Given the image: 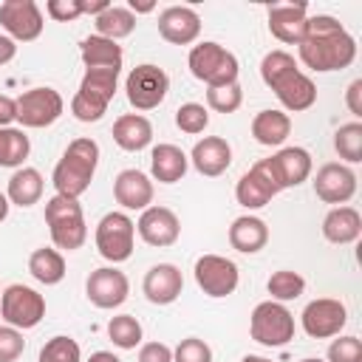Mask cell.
I'll list each match as a JSON object with an SVG mask.
<instances>
[{"label": "cell", "mask_w": 362, "mask_h": 362, "mask_svg": "<svg viewBox=\"0 0 362 362\" xmlns=\"http://www.w3.org/2000/svg\"><path fill=\"white\" fill-rule=\"evenodd\" d=\"M297 48H300V62L317 74L342 71L356 59V40L331 14L308 17L305 37Z\"/></svg>", "instance_id": "6da1fadb"}, {"label": "cell", "mask_w": 362, "mask_h": 362, "mask_svg": "<svg viewBox=\"0 0 362 362\" xmlns=\"http://www.w3.org/2000/svg\"><path fill=\"white\" fill-rule=\"evenodd\" d=\"M260 79L274 90V96L288 113L308 110L317 102V85L308 74L297 68V59L283 48L269 51L260 59Z\"/></svg>", "instance_id": "7a4b0ae2"}, {"label": "cell", "mask_w": 362, "mask_h": 362, "mask_svg": "<svg viewBox=\"0 0 362 362\" xmlns=\"http://www.w3.org/2000/svg\"><path fill=\"white\" fill-rule=\"evenodd\" d=\"M96 164H99V144L93 139H88V136L74 139L68 144V150L62 153V158L57 161L54 175H51L57 195L79 201V195H85L90 181H93Z\"/></svg>", "instance_id": "3957f363"}, {"label": "cell", "mask_w": 362, "mask_h": 362, "mask_svg": "<svg viewBox=\"0 0 362 362\" xmlns=\"http://www.w3.org/2000/svg\"><path fill=\"white\" fill-rule=\"evenodd\" d=\"M116 85H119V71L110 68H90L85 71L74 99H71V113L74 119L90 124L99 122L107 113L110 99L116 96Z\"/></svg>", "instance_id": "277c9868"}, {"label": "cell", "mask_w": 362, "mask_h": 362, "mask_svg": "<svg viewBox=\"0 0 362 362\" xmlns=\"http://www.w3.org/2000/svg\"><path fill=\"white\" fill-rule=\"evenodd\" d=\"M45 223H48L54 246L62 252L82 249V243L88 240V223H85V215H82V206L76 198H65V195L48 198L45 201Z\"/></svg>", "instance_id": "5b68a950"}, {"label": "cell", "mask_w": 362, "mask_h": 362, "mask_svg": "<svg viewBox=\"0 0 362 362\" xmlns=\"http://www.w3.org/2000/svg\"><path fill=\"white\" fill-rule=\"evenodd\" d=\"M187 65H189V74L204 82L206 88H218V85H229V82H238V74H240V65H238V57L232 51H226L223 45L206 40V42H198L192 45L189 57H187Z\"/></svg>", "instance_id": "8992f818"}, {"label": "cell", "mask_w": 362, "mask_h": 362, "mask_svg": "<svg viewBox=\"0 0 362 362\" xmlns=\"http://www.w3.org/2000/svg\"><path fill=\"white\" fill-rule=\"evenodd\" d=\"M249 334L255 342L266 348H280L294 339V314L274 300H263L255 305L249 317Z\"/></svg>", "instance_id": "52a82bcc"}, {"label": "cell", "mask_w": 362, "mask_h": 362, "mask_svg": "<svg viewBox=\"0 0 362 362\" xmlns=\"http://www.w3.org/2000/svg\"><path fill=\"white\" fill-rule=\"evenodd\" d=\"M0 317L17 331L37 328L45 317V297L31 286L11 283L0 294Z\"/></svg>", "instance_id": "ba28073f"}, {"label": "cell", "mask_w": 362, "mask_h": 362, "mask_svg": "<svg viewBox=\"0 0 362 362\" xmlns=\"http://www.w3.org/2000/svg\"><path fill=\"white\" fill-rule=\"evenodd\" d=\"M96 249L105 260L124 263L133 255V243H136V223L127 212H107L102 215V221L96 223Z\"/></svg>", "instance_id": "9c48e42d"}, {"label": "cell", "mask_w": 362, "mask_h": 362, "mask_svg": "<svg viewBox=\"0 0 362 362\" xmlns=\"http://www.w3.org/2000/svg\"><path fill=\"white\" fill-rule=\"evenodd\" d=\"M170 90V76L164 68L153 65V62H141L136 65L127 79H124V93H127V102L136 107V110H153L164 102Z\"/></svg>", "instance_id": "30bf717a"}, {"label": "cell", "mask_w": 362, "mask_h": 362, "mask_svg": "<svg viewBox=\"0 0 362 362\" xmlns=\"http://www.w3.org/2000/svg\"><path fill=\"white\" fill-rule=\"evenodd\" d=\"M65 110L59 90L54 88H28L17 96V122L23 127H51Z\"/></svg>", "instance_id": "8fae6325"}, {"label": "cell", "mask_w": 362, "mask_h": 362, "mask_svg": "<svg viewBox=\"0 0 362 362\" xmlns=\"http://www.w3.org/2000/svg\"><path fill=\"white\" fill-rule=\"evenodd\" d=\"M195 283L206 297H229L238 288L240 272L235 266V260L223 257V255H201L195 260Z\"/></svg>", "instance_id": "7c38bea8"}, {"label": "cell", "mask_w": 362, "mask_h": 362, "mask_svg": "<svg viewBox=\"0 0 362 362\" xmlns=\"http://www.w3.org/2000/svg\"><path fill=\"white\" fill-rule=\"evenodd\" d=\"M300 322L311 339L339 337V331L348 322V308H345V303H339L334 297H317L303 308Z\"/></svg>", "instance_id": "4fadbf2b"}, {"label": "cell", "mask_w": 362, "mask_h": 362, "mask_svg": "<svg viewBox=\"0 0 362 362\" xmlns=\"http://www.w3.org/2000/svg\"><path fill=\"white\" fill-rule=\"evenodd\" d=\"M0 25L6 37L14 42H31L42 34L45 20L34 0H3L0 3Z\"/></svg>", "instance_id": "5bb4252c"}, {"label": "cell", "mask_w": 362, "mask_h": 362, "mask_svg": "<svg viewBox=\"0 0 362 362\" xmlns=\"http://www.w3.org/2000/svg\"><path fill=\"white\" fill-rule=\"evenodd\" d=\"M85 294L96 308H119L130 294V280L116 266L93 269L85 280Z\"/></svg>", "instance_id": "9a60e30c"}, {"label": "cell", "mask_w": 362, "mask_h": 362, "mask_svg": "<svg viewBox=\"0 0 362 362\" xmlns=\"http://www.w3.org/2000/svg\"><path fill=\"white\" fill-rule=\"evenodd\" d=\"M274 181V187L283 192L288 187H300L311 175V156L303 147H283L269 158H260Z\"/></svg>", "instance_id": "2e32d148"}, {"label": "cell", "mask_w": 362, "mask_h": 362, "mask_svg": "<svg viewBox=\"0 0 362 362\" xmlns=\"http://www.w3.org/2000/svg\"><path fill=\"white\" fill-rule=\"evenodd\" d=\"M314 195L325 204L345 206L356 195V173L348 164H339V161L322 164L314 175Z\"/></svg>", "instance_id": "e0dca14e"}, {"label": "cell", "mask_w": 362, "mask_h": 362, "mask_svg": "<svg viewBox=\"0 0 362 362\" xmlns=\"http://www.w3.org/2000/svg\"><path fill=\"white\" fill-rule=\"evenodd\" d=\"M136 232L147 246L167 249V246H173L178 240L181 221L170 206H147L136 221Z\"/></svg>", "instance_id": "ac0fdd59"}, {"label": "cell", "mask_w": 362, "mask_h": 362, "mask_svg": "<svg viewBox=\"0 0 362 362\" xmlns=\"http://www.w3.org/2000/svg\"><path fill=\"white\" fill-rule=\"evenodd\" d=\"M308 25V6L305 3H274L269 6V31L274 40L286 45H300Z\"/></svg>", "instance_id": "d6986e66"}, {"label": "cell", "mask_w": 362, "mask_h": 362, "mask_svg": "<svg viewBox=\"0 0 362 362\" xmlns=\"http://www.w3.org/2000/svg\"><path fill=\"white\" fill-rule=\"evenodd\" d=\"M153 181L147 173L130 167V170H122L116 178H113V198L116 204H122V209H130V212H144L150 204H153Z\"/></svg>", "instance_id": "ffe728a7"}, {"label": "cell", "mask_w": 362, "mask_h": 362, "mask_svg": "<svg viewBox=\"0 0 362 362\" xmlns=\"http://www.w3.org/2000/svg\"><path fill=\"white\" fill-rule=\"evenodd\" d=\"M141 291L153 305H170L181 297L184 291V277L181 269L173 263H156L147 269L144 280H141Z\"/></svg>", "instance_id": "44dd1931"}, {"label": "cell", "mask_w": 362, "mask_h": 362, "mask_svg": "<svg viewBox=\"0 0 362 362\" xmlns=\"http://www.w3.org/2000/svg\"><path fill=\"white\" fill-rule=\"evenodd\" d=\"M158 34L173 45H189L201 34V17L189 6H167L158 14Z\"/></svg>", "instance_id": "7402d4cb"}, {"label": "cell", "mask_w": 362, "mask_h": 362, "mask_svg": "<svg viewBox=\"0 0 362 362\" xmlns=\"http://www.w3.org/2000/svg\"><path fill=\"white\" fill-rule=\"evenodd\" d=\"M187 158H189V164H192L201 175L218 178V175H223V173L229 170V164H232V147H229V141L221 139V136H204L201 141H195V147H192V153H189Z\"/></svg>", "instance_id": "603a6c76"}, {"label": "cell", "mask_w": 362, "mask_h": 362, "mask_svg": "<svg viewBox=\"0 0 362 362\" xmlns=\"http://www.w3.org/2000/svg\"><path fill=\"white\" fill-rule=\"evenodd\" d=\"M277 192H280V189L274 187V181H272V175H269V170H266L263 161H257V164H255L249 173H243V175L238 178V184H235V198H238V204H240L243 209H260V206H266Z\"/></svg>", "instance_id": "cb8c5ba5"}, {"label": "cell", "mask_w": 362, "mask_h": 362, "mask_svg": "<svg viewBox=\"0 0 362 362\" xmlns=\"http://www.w3.org/2000/svg\"><path fill=\"white\" fill-rule=\"evenodd\" d=\"M187 167H189V158L181 147L175 144H156L153 153H150V175L158 181V184H175L187 175Z\"/></svg>", "instance_id": "d4e9b609"}, {"label": "cell", "mask_w": 362, "mask_h": 362, "mask_svg": "<svg viewBox=\"0 0 362 362\" xmlns=\"http://www.w3.org/2000/svg\"><path fill=\"white\" fill-rule=\"evenodd\" d=\"M42 189H45L42 173H40L37 167H25V164H23V167H17V170L11 173L8 184H6V198H8V204L25 209V206L40 204Z\"/></svg>", "instance_id": "484cf974"}, {"label": "cell", "mask_w": 362, "mask_h": 362, "mask_svg": "<svg viewBox=\"0 0 362 362\" xmlns=\"http://www.w3.org/2000/svg\"><path fill=\"white\" fill-rule=\"evenodd\" d=\"M113 141L127 150V153H139L144 147H150L153 141V124L147 116L141 113H124L113 122Z\"/></svg>", "instance_id": "4316f807"}, {"label": "cell", "mask_w": 362, "mask_h": 362, "mask_svg": "<svg viewBox=\"0 0 362 362\" xmlns=\"http://www.w3.org/2000/svg\"><path fill=\"white\" fill-rule=\"evenodd\" d=\"M359 235H362V215L354 206H334L322 218V238L328 243L345 246V243H354Z\"/></svg>", "instance_id": "83f0119b"}, {"label": "cell", "mask_w": 362, "mask_h": 362, "mask_svg": "<svg viewBox=\"0 0 362 362\" xmlns=\"http://www.w3.org/2000/svg\"><path fill=\"white\" fill-rule=\"evenodd\" d=\"M79 57L85 62V71H90V68L122 71V62H124L122 45L107 40V37H99V34H90V37H85L79 42Z\"/></svg>", "instance_id": "f1b7e54d"}, {"label": "cell", "mask_w": 362, "mask_h": 362, "mask_svg": "<svg viewBox=\"0 0 362 362\" xmlns=\"http://www.w3.org/2000/svg\"><path fill=\"white\" fill-rule=\"evenodd\" d=\"M229 243L232 249L243 252V255H255L269 243V226L263 218L257 215H240L232 221L229 226Z\"/></svg>", "instance_id": "f546056e"}, {"label": "cell", "mask_w": 362, "mask_h": 362, "mask_svg": "<svg viewBox=\"0 0 362 362\" xmlns=\"http://www.w3.org/2000/svg\"><path fill=\"white\" fill-rule=\"evenodd\" d=\"M291 133V119L283 110H260L252 119V136L263 147H280Z\"/></svg>", "instance_id": "4dcf8cb0"}, {"label": "cell", "mask_w": 362, "mask_h": 362, "mask_svg": "<svg viewBox=\"0 0 362 362\" xmlns=\"http://www.w3.org/2000/svg\"><path fill=\"white\" fill-rule=\"evenodd\" d=\"M28 272L37 283L42 286H57L62 283L65 277V257L59 249H51V246H40L31 252L28 257Z\"/></svg>", "instance_id": "1f68e13d"}, {"label": "cell", "mask_w": 362, "mask_h": 362, "mask_svg": "<svg viewBox=\"0 0 362 362\" xmlns=\"http://www.w3.org/2000/svg\"><path fill=\"white\" fill-rule=\"evenodd\" d=\"M93 25H96V34L99 37H107L113 42H119L122 37H130L133 28H136V14L124 6H107L99 17H93Z\"/></svg>", "instance_id": "d6a6232c"}, {"label": "cell", "mask_w": 362, "mask_h": 362, "mask_svg": "<svg viewBox=\"0 0 362 362\" xmlns=\"http://www.w3.org/2000/svg\"><path fill=\"white\" fill-rule=\"evenodd\" d=\"M31 153V141L23 127H0V167H23Z\"/></svg>", "instance_id": "836d02e7"}, {"label": "cell", "mask_w": 362, "mask_h": 362, "mask_svg": "<svg viewBox=\"0 0 362 362\" xmlns=\"http://www.w3.org/2000/svg\"><path fill=\"white\" fill-rule=\"evenodd\" d=\"M266 291L272 294V300H274V303L297 300V297L305 291V277H303L300 272L280 269V272H274V274L266 280Z\"/></svg>", "instance_id": "e575fe53"}, {"label": "cell", "mask_w": 362, "mask_h": 362, "mask_svg": "<svg viewBox=\"0 0 362 362\" xmlns=\"http://www.w3.org/2000/svg\"><path fill=\"white\" fill-rule=\"evenodd\" d=\"M141 334H144L141 322L133 314H119V317H110L107 322V337L122 351H133L136 345H141Z\"/></svg>", "instance_id": "d590c367"}, {"label": "cell", "mask_w": 362, "mask_h": 362, "mask_svg": "<svg viewBox=\"0 0 362 362\" xmlns=\"http://www.w3.org/2000/svg\"><path fill=\"white\" fill-rule=\"evenodd\" d=\"M334 150L339 153V158H345V164L362 161V122L339 124V130L334 133Z\"/></svg>", "instance_id": "8d00e7d4"}, {"label": "cell", "mask_w": 362, "mask_h": 362, "mask_svg": "<svg viewBox=\"0 0 362 362\" xmlns=\"http://www.w3.org/2000/svg\"><path fill=\"white\" fill-rule=\"evenodd\" d=\"M37 362H82V348L74 337L57 334L40 348Z\"/></svg>", "instance_id": "74e56055"}, {"label": "cell", "mask_w": 362, "mask_h": 362, "mask_svg": "<svg viewBox=\"0 0 362 362\" xmlns=\"http://www.w3.org/2000/svg\"><path fill=\"white\" fill-rule=\"evenodd\" d=\"M206 105L215 113H235L243 105V90L238 82L229 85H218V88H206Z\"/></svg>", "instance_id": "f35d334b"}, {"label": "cell", "mask_w": 362, "mask_h": 362, "mask_svg": "<svg viewBox=\"0 0 362 362\" xmlns=\"http://www.w3.org/2000/svg\"><path fill=\"white\" fill-rule=\"evenodd\" d=\"M175 124L181 133H189V136H198L206 130L209 124V110L198 102H184L178 110H175Z\"/></svg>", "instance_id": "ab89813d"}, {"label": "cell", "mask_w": 362, "mask_h": 362, "mask_svg": "<svg viewBox=\"0 0 362 362\" xmlns=\"http://www.w3.org/2000/svg\"><path fill=\"white\" fill-rule=\"evenodd\" d=\"M173 362H212V348L198 337H187L175 345Z\"/></svg>", "instance_id": "60d3db41"}, {"label": "cell", "mask_w": 362, "mask_h": 362, "mask_svg": "<svg viewBox=\"0 0 362 362\" xmlns=\"http://www.w3.org/2000/svg\"><path fill=\"white\" fill-rule=\"evenodd\" d=\"M328 362H362V342L356 337H337L328 345Z\"/></svg>", "instance_id": "b9f144b4"}, {"label": "cell", "mask_w": 362, "mask_h": 362, "mask_svg": "<svg viewBox=\"0 0 362 362\" xmlns=\"http://www.w3.org/2000/svg\"><path fill=\"white\" fill-rule=\"evenodd\" d=\"M23 351H25L23 331L11 325H0V362H14L23 356Z\"/></svg>", "instance_id": "7bdbcfd3"}, {"label": "cell", "mask_w": 362, "mask_h": 362, "mask_svg": "<svg viewBox=\"0 0 362 362\" xmlns=\"http://www.w3.org/2000/svg\"><path fill=\"white\" fill-rule=\"evenodd\" d=\"M45 11L57 23H74L76 17H82V0H48Z\"/></svg>", "instance_id": "ee69618b"}, {"label": "cell", "mask_w": 362, "mask_h": 362, "mask_svg": "<svg viewBox=\"0 0 362 362\" xmlns=\"http://www.w3.org/2000/svg\"><path fill=\"white\" fill-rule=\"evenodd\" d=\"M139 362H173V348L164 342H144L139 348Z\"/></svg>", "instance_id": "f6af8a7d"}, {"label": "cell", "mask_w": 362, "mask_h": 362, "mask_svg": "<svg viewBox=\"0 0 362 362\" xmlns=\"http://www.w3.org/2000/svg\"><path fill=\"white\" fill-rule=\"evenodd\" d=\"M345 105H348V110L359 119L362 116V79H354L351 85H348V90H345Z\"/></svg>", "instance_id": "bcb514c9"}, {"label": "cell", "mask_w": 362, "mask_h": 362, "mask_svg": "<svg viewBox=\"0 0 362 362\" xmlns=\"http://www.w3.org/2000/svg\"><path fill=\"white\" fill-rule=\"evenodd\" d=\"M11 122H17V99L0 93V127H11Z\"/></svg>", "instance_id": "7dc6e473"}, {"label": "cell", "mask_w": 362, "mask_h": 362, "mask_svg": "<svg viewBox=\"0 0 362 362\" xmlns=\"http://www.w3.org/2000/svg\"><path fill=\"white\" fill-rule=\"evenodd\" d=\"M17 57V42L11 40V37H6V34H0V65H6V62H11Z\"/></svg>", "instance_id": "c3c4849f"}, {"label": "cell", "mask_w": 362, "mask_h": 362, "mask_svg": "<svg viewBox=\"0 0 362 362\" xmlns=\"http://www.w3.org/2000/svg\"><path fill=\"white\" fill-rule=\"evenodd\" d=\"M107 6H110L107 0H93V3H90V0H82V14H93V17H99Z\"/></svg>", "instance_id": "681fc988"}, {"label": "cell", "mask_w": 362, "mask_h": 362, "mask_svg": "<svg viewBox=\"0 0 362 362\" xmlns=\"http://www.w3.org/2000/svg\"><path fill=\"white\" fill-rule=\"evenodd\" d=\"M88 362H122V359L116 354H110V351H93Z\"/></svg>", "instance_id": "f907efd6"}, {"label": "cell", "mask_w": 362, "mask_h": 362, "mask_svg": "<svg viewBox=\"0 0 362 362\" xmlns=\"http://www.w3.org/2000/svg\"><path fill=\"white\" fill-rule=\"evenodd\" d=\"M133 14H147V11H153L156 6L153 3H136V0H130V6H127Z\"/></svg>", "instance_id": "816d5d0a"}, {"label": "cell", "mask_w": 362, "mask_h": 362, "mask_svg": "<svg viewBox=\"0 0 362 362\" xmlns=\"http://www.w3.org/2000/svg\"><path fill=\"white\" fill-rule=\"evenodd\" d=\"M8 206H11V204H8V198H6V192H0V223H3L6 218H8Z\"/></svg>", "instance_id": "f5cc1de1"}, {"label": "cell", "mask_w": 362, "mask_h": 362, "mask_svg": "<svg viewBox=\"0 0 362 362\" xmlns=\"http://www.w3.org/2000/svg\"><path fill=\"white\" fill-rule=\"evenodd\" d=\"M240 362H272V359H266V356H257V354H246Z\"/></svg>", "instance_id": "db71d44e"}, {"label": "cell", "mask_w": 362, "mask_h": 362, "mask_svg": "<svg viewBox=\"0 0 362 362\" xmlns=\"http://www.w3.org/2000/svg\"><path fill=\"white\" fill-rule=\"evenodd\" d=\"M300 362H322V359H314V356H308V359H300Z\"/></svg>", "instance_id": "11a10c76"}]
</instances>
